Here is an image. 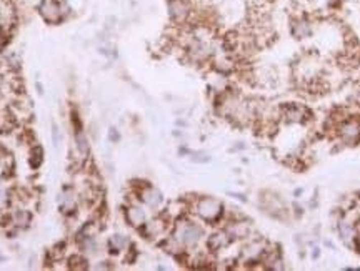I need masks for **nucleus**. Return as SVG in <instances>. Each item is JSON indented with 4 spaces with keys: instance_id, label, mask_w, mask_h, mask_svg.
Instances as JSON below:
<instances>
[{
    "instance_id": "39448f33",
    "label": "nucleus",
    "mask_w": 360,
    "mask_h": 271,
    "mask_svg": "<svg viewBox=\"0 0 360 271\" xmlns=\"http://www.w3.org/2000/svg\"><path fill=\"white\" fill-rule=\"evenodd\" d=\"M339 137L347 145H355L360 140V120L358 118L344 120L339 126Z\"/></svg>"
},
{
    "instance_id": "9d476101",
    "label": "nucleus",
    "mask_w": 360,
    "mask_h": 271,
    "mask_svg": "<svg viewBox=\"0 0 360 271\" xmlns=\"http://www.w3.org/2000/svg\"><path fill=\"white\" fill-rule=\"evenodd\" d=\"M125 218H127L129 224H132L134 228H142L147 221V215L145 211L140 208V206L132 205L129 206L127 211H125Z\"/></svg>"
},
{
    "instance_id": "9b49d317",
    "label": "nucleus",
    "mask_w": 360,
    "mask_h": 271,
    "mask_svg": "<svg viewBox=\"0 0 360 271\" xmlns=\"http://www.w3.org/2000/svg\"><path fill=\"white\" fill-rule=\"evenodd\" d=\"M225 232L230 240H242V238H247L249 236L250 227H249V223H245V221H232L225 228Z\"/></svg>"
},
{
    "instance_id": "f03ea898",
    "label": "nucleus",
    "mask_w": 360,
    "mask_h": 271,
    "mask_svg": "<svg viewBox=\"0 0 360 271\" xmlns=\"http://www.w3.org/2000/svg\"><path fill=\"white\" fill-rule=\"evenodd\" d=\"M195 213L204 221L214 223L219 220L222 213H224V205L214 197H200L195 201Z\"/></svg>"
},
{
    "instance_id": "4468645a",
    "label": "nucleus",
    "mask_w": 360,
    "mask_h": 271,
    "mask_svg": "<svg viewBox=\"0 0 360 271\" xmlns=\"http://www.w3.org/2000/svg\"><path fill=\"white\" fill-rule=\"evenodd\" d=\"M339 233L342 236V240H345L347 243H348V241L353 240V236H355V227H353L350 221L342 220L339 223Z\"/></svg>"
},
{
    "instance_id": "f257e3e1",
    "label": "nucleus",
    "mask_w": 360,
    "mask_h": 271,
    "mask_svg": "<svg viewBox=\"0 0 360 271\" xmlns=\"http://www.w3.org/2000/svg\"><path fill=\"white\" fill-rule=\"evenodd\" d=\"M202 236H204V230L200 224L193 223L190 220H180L179 223H175L172 238L182 248H193L198 245Z\"/></svg>"
},
{
    "instance_id": "1a4fd4ad",
    "label": "nucleus",
    "mask_w": 360,
    "mask_h": 271,
    "mask_svg": "<svg viewBox=\"0 0 360 271\" xmlns=\"http://www.w3.org/2000/svg\"><path fill=\"white\" fill-rule=\"evenodd\" d=\"M230 238H228V235L225 230H220V232H214L212 235L207 238V246L210 251H220L224 250V248L230 243Z\"/></svg>"
},
{
    "instance_id": "7ed1b4c3",
    "label": "nucleus",
    "mask_w": 360,
    "mask_h": 271,
    "mask_svg": "<svg viewBox=\"0 0 360 271\" xmlns=\"http://www.w3.org/2000/svg\"><path fill=\"white\" fill-rule=\"evenodd\" d=\"M169 17L175 25H184L190 20L192 7L188 0H167Z\"/></svg>"
},
{
    "instance_id": "f8f14e48",
    "label": "nucleus",
    "mask_w": 360,
    "mask_h": 271,
    "mask_svg": "<svg viewBox=\"0 0 360 271\" xmlns=\"http://www.w3.org/2000/svg\"><path fill=\"white\" fill-rule=\"evenodd\" d=\"M142 228H144L142 232L145 233L147 238H157V236H160L165 232V221L162 220V218H158V220H152V221H145V224Z\"/></svg>"
},
{
    "instance_id": "20e7f679",
    "label": "nucleus",
    "mask_w": 360,
    "mask_h": 271,
    "mask_svg": "<svg viewBox=\"0 0 360 271\" xmlns=\"http://www.w3.org/2000/svg\"><path fill=\"white\" fill-rule=\"evenodd\" d=\"M38 14L42 15V19L49 24L57 25L64 20V10L62 5L57 0H42L38 4Z\"/></svg>"
},
{
    "instance_id": "dca6fc26",
    "label": "nucleus",
    "mask_w": 360,
    "mask_h": 271,
    "mask_svg": "<svg viewBox=\"0 0 360 271\" xmlns=\"http://www.w3.org/2000/svg\"><path fill=\"white\" fill-rule=\"evenodd\" d=\"M12 220H14V223L17 224V227H28V223H30V220H32V215L27 210H19V211L14 213Z\"/></svg>"
},
{
    "instance_id": "423d86ee",
    "label": "nucleus",
    "mask_w": 360,
    "mask_h": 271,
    "mask_svg": "<svg viewBox=\"0 0 360 271\" xmlns=\"http://www.w3.org/2000/svg\"><path fill=\"white\" fill-rule=\"evenodd\" d=\"M308 113L310 112H308L305 107H300V105H297V103H285V105L280 107V115L284 117V120L292 122V123L305 122Z\"/></svg>"
},
{
    "instance_id": "ddd939ff",
    "label": "nucleus",
    "mask_w": 360,
    "mask_h": 271,
    "mask_svg": "<svg viewBox=\"0 0 360 271\" xmlns=\"http://www.w3.org/2000/svg\"><path fill=\"white\" fill-rule=\"evenodd\" d=\"M129 246V238L125 235H112L110 236V240H108V248H110V251L112 253H120V251H124L125 248Z\"/></svg>"
},
{
    "instance_id": "2eb2a0df",
    "label": "nucleus",
    "mask_w": 360,
    "mask_h": 271,
    "mask_svg": "<svg viewBox=\"0 0 360 271\" xmlns=\"http://www.w3.org/2000/svg\"><path fill=\"white\" fill-rule=\"evenodd\" d=\"M75 142H77V150H78V152L82 153L84 157H87V155H89V150H90L89 140H87V137L84 135V131L80 130V128L75 131Z\"/></svg>"
},
{
    "instance_id": "0eeeda50",
    "label": "nucleus",
    "mask_w": 360,
    "mask_h": 271,
    "mask_svg": "<svg viewBox=\"0 0 360 271\" xmlns=\"http://www.w3.org/2000/svg\"><path fill=\"white\" fill-rule=\"evenodd\" d=\"M139 198H140L142 203H144L145 206H148V208H152V210H157L164 201L162 193H160L157 188H153L150 185H144L140 188Z\"/></svg>"
},
{
    "instance_id": "a211bd4d",
    "label": "nucleus",
    "mask_w": 360,
    "mask_h": 271,
    "mask_svg": "<svg viewBox=\"0 0 360 271\" xmlns=\"http://www.w3.org/2000/svg\"><path fill=\"white\" fill-rule=\"evenodd\" d=\"M7 203H9V197H7V193L0 190V210H2Z\"/></svg>"
},
{
    "instance_id": "6e6552de",
    "label": "nucleus",
    "mask_w": 360,
    "mask_h": 271,
    "mask_svg": "<svg viewBox=\"0 0 360 271\" xmlns=\"http://www.w3.org/2000/svg\"><path fill=\"white\" fill-rule=\"evenodd\" d=\"M290 30L297 40H304L312 35V24L307 17H297L290 24Z\"/></svg>"
},
{
    "instance_id": "f3484780",
    "label": "nucleus",
    "mask_w": 360,
    "mask_h": 271,
    "mask_svg": "<svg viewBox=\"0 0 360 271\" xmlns=\"http://www.w3.org/2000/svg\"><path fill=\"white\" fill-rule=\"evenodd\" d=\"M52 140H54V145L59 147V142H60V131H59V126L57 123H52Z\"/></svg>"
}]
</instances>
